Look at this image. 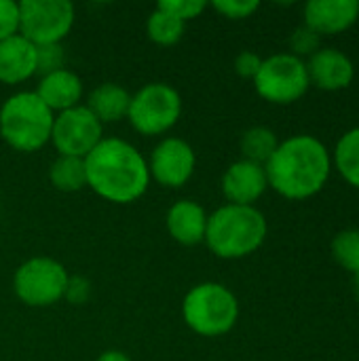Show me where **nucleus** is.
Returning a JSON list of instances; mask_svg holds the SVG:
<instances>
[{
  "instance_id": "obj_7",
  "label": "nucleus",
  "mask_w": 359,
  "mask_h": 361,
  "mask_svg": "<svg viewBox=\"0 0 359 361\" xmlns=\"http://www.w3.org/2000/svg\"><path fill=\"white\" fill-rule=\"evenodd\" d=\"M68 281L70 273L61 262L49 256H36L19 264L15 271L13 292L23 305L44 309L57 305L66 296Z\"/></svg>"
},
{
  "instance_id": "obj_27",
  "label": "nucleus",
  "mask_w": 359,
  "mask_h": 361,
  "mask_svg": "<svg viewBox=\"0 0 359 361\" xmlns=\"http://www.w3.org/2000/svg\"><path fill=\"white\" fill-rule=\"evenodd\" d=\"M212 6L226 19H245L252 17L258 8V0H214Z\"/></svg>"
},
{
  "instance_id": "obj_22",
  "label": "nucleus",
  "mask_w": 359,
  "mask_h": 361,
  "mask_svg": "<svg viewBox=\"0 0 359 361\" xmlns=\"http://www.w3.org/2000/svg\"><path fill=\"white\" fill-rule=\"evenodd\" d=\"M184 30H186V23H182L174 15L161 11L159 6H154V11L146 19L148 38L154 44H161V47H171V44L180 42L182 36H184Z\"/></svg>"
},
{
  "instance_id": "obj_23",
  "label": "nucleus",
  "mask_w": 359,
  "mask_h": 361,
  "mask_svg": "<svg viewBox=\"0 0 359 361\" xmlns=\"http://www.w3.org/2000/svg\"><path fill=\"white\" fill-rule=\"evenodd\" d=\"M332 256L334 260L351 271L353 275L359 271V228H347L341 231L332 239Z\"/></svg>"
},
{
  "instance_id": "obj_30",
  "label": "nucleus",
  "mask_w": 359,
  "mask_h": 361,
  "mask_svg": "<svg viewBox=\"0 0 359 361\" xmlns=\"http://www.w3.org/2000/svg\"><path fill=\"white\" fill-rule=\"evenodd\" d=\"M89 292H91V286L87 279L83 277H72L70 275V281H68V288H66V300H70L72 305H83L87 298H89Z\"/></svg>"
},
{
  "instance_id": "obj_29",
  "label": "nucleus",
  "mask_w": 359,
  "mask_h": 361,
  "mask_svg": "<svg viewBox=\"0 0 359 361\" xmlns=\"http://www.w3.org/2000/svg\"><path fill=\"white\" fill-rule=\"evenodd\" d=\"M262 66V57L254 51H241L237 57H235V72L241 76V78H256L258 70Z\"/></svg>"
},
{
  "instance_id": "obj_20",
  "label": "nucleus",
  "mask_w": 359,
  "mask_h": 361,
  "mask_svg": "<svg viewBox=\"0 0 359 361\" xmlns=\"http://www.w3.org/2000/svg\"><path fill=\"white\" fill-rule=\"evenodd\" d=\"M49 180L53 188L61 192H78L87 186L85 159L76 157H59L49 167Z\"/></svg>"
},
{
  "instance_id": "obj_2",
  "label": "nucleus",
  "mask_w": 359,
  "mask_h": 361,
  "mask_svg": "<svg viewBox=\"0 0 359 361\" xmlns=\"http://www.w3.org/2000/svg\"><path fill=\"white\" fill-rule=\"evenodd\" d=\"M264 171L269 188L286 199L303 201L326 186L332 171V154L315 135L298 133L279 142Z\"/></svg>"
},
{
  "instance_id": "obj_24",
  "label": "nucleus",
  "mask_w": 359,
  "mask_h": 361,
  "mask_svg": "<svg viewBox=\"0 0 359 361\" xmlns=\"http://www.w3.org/2000/svg\"><path fill=\"white\" fill-rule=\"evenodd\" d=\"M66 68V51L63 44H42L36 47V74L44 76Z\"/></svg>"
},
{
  "instance_id": "obj_12",
  "label": "nucleus",
  "mask_w": 359,
  "mask_h": 361,
  "mask_svg": "<svg viewBox=\"0 0 359 361\" xmlns=\"http://www.w3.org/2000/svg\"><path fill=\"white\" fill-rule=\"evenodd\" d=\"M305 63L311 85L322 91L347 89L355 78V66L351 57L334 47H320Z\"/></svg>"
},
{
  "instance_id": "obj_19",
  "label": "nucleus",
  "mask_w": 359,
  "mask_h": 361,
  "mask_svg": "<svg viewBox=\"0 0 359 361\" xmlns=\"http://www.w3.org/2000/svg\"><path fill=\"white\" fill-rule=\"evenodd\" d=\"M279 146V137L273 129L256 125L243 131L241 140H239V148L245 161L258 163V165H267V161L273 157V152Z\"/></svg>"
},
{
  "instance_id": "obj_13",
  "label": "nucleus",
  "mask_w": 359,
  "mask_h": 361,
  "mask_svg": "<svg viewBox=\"0 0 359 361\" xmlns=\"http://www.w3.org/2000/svg\"><path fill=\"white\" fill-rule=\"evenodd\" d=\"M269 188L264 165L239 159L222 176V195L231 205H254Z\"/></svg>"
},
{
  "instance_id": "obj_4",
  "label": "nucleus",
  "mask_w": 359,
  "mask_h": 361,
  "mask_svg": "<svg viewBox=\"0 0 359 361\" xmlns=\"http://www.w3.org/2000/svg\"><path fill=\"white\" fill-rule=\"evenodd\" d=\"M55 114L36 91H19L0 106V137L17 152L30 154L51 142Z\"/></svg>"
},
{
  "instance_id": "obj_32",
  "label": "nucleus",
  "mask_w": 359,
  "mask_h": 361,
  "mask_svg": "<svg viewBox=\"0 0 359 361\" xmlns=\"http://www.w3.org/2000/svg\"><path fill=\"white\" fill-rule=\"evenodd\" d=\"M355 288H358V296H359V271L355 273Z\"/></svg>"
},
{
  "instance_id": "obj_17",
  "label": "nucleus",
  "mask_w": 359,
  "mask_h": 361,
  "mask_svg": "<svg viewBox=\"0 0 359 361\" xmlns=\"http://www.w3.org/2000/svg\"><path fill=\"white\" fill-rule=\"evenodd\" d=\"M36 74V44L21 34L0 42V82L19 85Z\"/></svg>"
},
{
  "instance_id": "obj_15",
  "label": "nucleus",
  "mask_w": 359,
  "mask_h": 361,
  "mask_svg": "<svg viewBox=\"0 0 359 361\" xmlns=\"http://www.w3.org/2000/svg\"><path fill=\"white\" fill-rule=\"evenodd\" d=\"M36 95L53 114H59L80 106L85 95V85L76 72H72L70 68H61L57 72L40 76L36 85Z\"/></svg>"
},
{
  "instance_id": "obj_26",
  "label": "nucleus",
  "mask_w": 359,
  "mask_h": 361,
  "mask_svg": "<svg viewBox=\"0 0 359 361\" xmlns=\"http://www.w3.org/2000/svg\"><path fill=\"white\" fill-rule=\"evenodd\" d=\"M322 36L317 32H313L311 27H307L305 23L300 27H296L290 36V53L296 57H311L317 49H320Z\"/></svg>"
},
{
  "instance_id": "obj_10",
  "label": "nucleus",
  "mask_w": 359,
  "mask_h": 361,
  "mask_svg": "<svg viewBox=\"0 0 359 361\" xmlns=\"http://www.w3.org/2000/svg\"><path fill=\"white\" fill-rule=\"evenodd\" d=\"M104 140V125L89 112L85 104L55 114L51 144L59 157L85 159Z\"/></svg>"
},
{
  "instance_id": "obj_9",
  "label": "nucleus",
  "mask_w": 359,
  "mask_h": 361,
  "mask_svg": "<svg viewBox=\"0 0 359 361\" xmlns=\"http://www.w3.org/2000/svg\"><path fill=\"white\" fill-rule=\"evenodd\" d=\"M76 8L70 0H21L19 34L32 44H61L72 32Z\"/></svg>"
},
{
  "instance_id": "obj_14",
  "label": "nucleus",
  "mask_w": 359,
  "mask_h": 361,
  "mask_svg": "<svg viewBox=\"0 0 359 361\" xmlns=\"http://www.w3.org/2000/svg\"><path fill=\"white\" fill-rule=\"evenodd\" d=\"M303 15L305 25L320 36L341 34L359 19V0H309Z\"/></svg>"
},
{
  "instance_id": "obj_31",
  "label": "nucleus",
  "mask_w": 359,
  "mask_h": 361,
  "mask_svg": "<svg viewBox=\"0 0 359 361\" xmlns=\"http://www.w3.org/2000/svg\"><path fill=\"white\" fill-rule=\"evenodd\" d=\"M95 361H131V357L127 353L118 351V349H108V351L99 353Z\"/></svg>"
},
{
  "instance_id": "obj_3",
  "label": "nucleus",
  "mask_w": 359,
  "mask_h": 361,
  "mask_svg": "<svg viewBox=\"0 0 359 361\" xmlns=\"http://www.w3.org/2000/svg\"><path fill=\"white\" fill-rule=\"evenodd\" d=\"M267 233V218L256 205L226 203L207 216L203 243L222 260H239L260 250Z\"/></svg>"
},
{
  "instance_id": "obj_28",
  "label": "nucleus",
  "mask_w": 359,
  "mask_h": 361,
  "mask_svg": "<svg viewBox=\"0 0 359 361\" xmlns=\"http://www.w3.org/2000/svg\"><path fill=\"white\" fill-rule=\"evenodd\" d=\"M19 34V2L0 0V42Z\"/></svg>"
},
{
  "instance_id": "obj_5",
  "label": "nucleus",
  "mask_w": 359,
  "mask_h": 361,
  "mask_svg": "<svg viewBox=\"0 0 359 361\" xmlns=\"http://www.w3.org/2000/svg\"><path fill=\"white\" fill-rule=\"evenodd\" d=\"M184 324L203 338L229 334L239 322L237 296L218 281H203L190 288L182 300Z\"/></svg>"
},
{
  "instance_id": "obj_6",
  "label": "nucleus",
  "mask_w": 359,
  "mask_h": 361,
  "mask_svg": "<svg viewBox=\"0 0 359 361\" xmlns=\"http://www.w3.org/2000/svg\"><path fill=\"white\" fill-rule=\"evenodd\" d=\"M182 116V97L167 82H148L131 95L127 121L140 135L167 133Z\"/></svg>"
},
{
  "instance_id": "obj_8",
  "label": "nucleus",
  "mask_w": 359,
  "mask_h": 361,
  "mask_svg": "<svg viewBox=\"0 0 359 361\" xmlns=\"http://www.w3.org/2000/svg\"><path fill=\"white\" fill-rule=\"evenodd\" d=\"M254 87L264 102L277 106L294 104L311 87L307 63L292 53H275L262 59V66L254 78Z\"/></svg>"
},
{
  "instance_id": "obj_11",
  "label": "nucleus",
  "mask_w": 359,
  "mask_h": 361,
  "mask_svg": "<svg viewBox=\"0 0 359 361\" xmlns=\"http://www.w3.org/2000/svg\"><path fill=\"white\" fill-rule=\"evenodd\" d=\"M148 171L150 180H154L163 188H182L195 173L197 154L193 146L182 137H163L150 152Z\"/></svg>"
},
{
  "instance_id": "obj_16",
  "label": "nucleus",
  "mask_w": 359,
  "mask_h": 361,
  "mask_svg": "<svg viewBox=\"0 0 359 361\" xmlns=\"http://www.w3.org/2000/svg\"><path fill=\"white\" fill-rule=\"evenodd\" d=\"M207 212L203 205L190 199H180L176 201L165 216V226L169 237L186 247L199 245L205 241V231H207Z\"/></svg>"
},
{
  "instance_id": "obj_1",
  "label": "nucleus",
  "mask_w": 359,
  "mask_h": 361,
  "mask_svg": "<svg viewBox=\"0 0 359 361\" xmlns=\"http://www.w3.org/2000/svg\"><path fill=\"white\" fill-rule=\"evenodd\" d=\"M87 188L108 203H135L150 186L146 157L127 140L104 137L87 157Z\"/></svg>"
},
{
  "instance_id": "obj_18",
  "label": "nucleus",
  "mask_w": 359,
  "mask_h": 361,
  "mask_svg": "<svg viewBox=\"0 0 359 361\" xmlns=\"http://www.w3.org/2000/svg\"><path fill=\"white\" fill-rule=\"evenodd\" d=\"M129 104H131V93L125 87L116 82H102L89 93L85 106L102 125H108L127 118Z\"/></svg>"
},
{
  "instance_id": "obj_25",
  "label": "nucleus",
  "mask_w": 359,
  "mask_h": 361,
  "mask_svg": "<svg viewBox=\"0 0 359 361\" xmlns=\"http://www.w3.org/2000/svg\"><path fill=\"white\" fill-rule=\"evenodd\" d=\"M161 11L174 15L176 19H180L182 23H188L193 19H197L205 8H207V2L205 0H163L157 4Z\"/></svg>"
},
{
  "instance_id": "obj_21",
  "label": "nucleus",
  "mask_w": 359,
  "mask_h": 361,
  "mask_svg": "<svg viewBox=\"0 0 359 361\" xmlns=\"http://www.w3.org/2000/svg\"><path fill=\"white\" fill-rule=\"evenodd\" d=\"M332 161L343 180L359 188V127H353L341 135Z\"/></svg>"
}]
</instances>
